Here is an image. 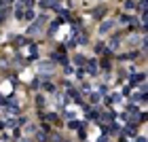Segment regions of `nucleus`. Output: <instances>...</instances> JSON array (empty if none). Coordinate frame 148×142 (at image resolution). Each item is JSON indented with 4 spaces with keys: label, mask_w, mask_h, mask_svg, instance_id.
Instances as JSON below:
<instances>
[{
    "label": "nucleus",
    "mask_w": 148,
    "mask_h": 142,
    "mask_svg": "<svg viewBox=\"0 0 148 142\" xmlns=\"http://www.w3.org/2000/svg\"><path fill=\"white\" fill-rule=\"evenodd\" d=\"M112 119H114V112H112V110H106V112L100 114V121H102V123H110Z\"/></svg>",
    "instance_id": "obj_1"
},
{
    "label": "nucleus",
    "mask_w": 148,
    "mask_h": 142,
    "mask_svg": "<svg viewBox=\"0 0 148 142\" xmlns=\"http://www.w3.org/2000/svg\"><path fill=\"white\" fill-rule=\"evenodd\" d=\"M114 26V21L112 19H108V21H104V24L100 26V34H106V32H110V28Z\"/></svg>",
    "instance_id": "obj_2"
},
{
    "label": "nucleus",
    "mask_w": 148,
    "mask_h": 142,
    "mask_svg": "<svg viewBox=\"0 0 148 142\" xmlns=\"http://www.w3.org/2000/svg\"><path fill=\"white\" fill-rule=\"evenodd\" d=\"M51 59H57V62H59V64H64V66L68 64V57H66L64 53H59V51H55V53H53V55H51Z\"/></svg>",
    "instance_id": "obj_3"
},
{
    "label": "nucleus",
    "mask_w": 148,
    "mask_h": 142,
    "mask_svg": "<svg viewBox=\"0 0 148 142\" xmlns=\"http://www.w3.org/2000/svg\"><path fill=\"white\" fill-rule=\"evenodd\" d=\"M87 70H89L91 74L97 72V62H95V59H89V62H87Z\"/></svg>",
    "instance_id": "obj_4"
},
{
    "label": "nucleus",
    "mask_w": 148,
    "mask_h": 142,
    "mask_svg": "<svg viewBox=\"0 0 148 142\" xmlns=\"http://www.w3.org/2000/svg\"><path fill=\"white\" fill-rule=\"evenodd\" d=\"M59 24H62V19H55V21H53V24H51V28H49V36H53V34H55V32H57Z\"/></svg>",
    "instance_id": "obj_5"
},
{
    "label": "nucleus",
    "mask_w": 148,
    "mask_h": 142,
    "mask_svg": "<svg viewBox=\"0 0 148 142\" xmlns=\"http://www.w3.org/2000/svg\"><path fill=\"white\" fill-rule=\"evenodd\" d=\"M144 79H146L144 74H135V76H131V85H140V83H144Z\"/></svg>",
    "instance_id": "obj_6"
},
{
    "label": "nucleus",
    "mask_w": 148,
    "mask_h": 142,
    "mask_svg": "<svg viewBox=\"0 0 148 142\" xmlns=\"http://www.w3.org/2000/svg\"><path fill=\"white\" fill-rule=\"evenodd\" d=\"M95 53H108L106 42H97V45H95Z\"/></svg>",
    "instance_id": "obj_7"
},
{
    "label": "nucleus",
    "mask_w": 148,
    "mask_h": 142,
    "mask_svg": "<svg viewBox=\"0 0 148 142\" xmlns=\"http://www.w3.org/2000/svg\"><path fill=\"white\" fill-rule=\"evenodd\" d=\"M104 15H106V9H104V7H100V9H95V11H93V17H95V19L104 17Z\"/></svg>",
    "instance_id": "obj_8"
},
{
    "label": "nucleus",
    "mask_w": 148,
    "mask_h": 142,
    "mask_svg": "<svg viewBox=\"0 0 148 142\" xmlns=\"http://www.w3.org/2000/svg\"><path fill=\"white\" fill-rule=\"evenodd\" d=\"M74 64H76V66H85L87 59H85L83 55H76V57H74Z\"/></svg>",
    "instance_id": "obj_9"
},
{
    "label": "nucleus",
    "mask_w": 148,
    "mask_h": 142,
    "mask_svg": "<svg viewBox=\"0 0 148 142\" xmlns=\"http://www.w3.org/2000/svg\"><path fill=\"white\" fill-rule=\"evenodd\" d=\"M125 134H129V136H135V125H129V127L125 129Z\"/></svg>",
    "instance_id": "obj_10"
},
{
    "label": "nucleus",
    "mask_w": 148,
    "mask_h": 142,
    "mask_svg": "<svg viewBox=\"0 0 148 142\" xmlns=\"http://www.w3.org/2000/svg\"><path fill=\"white\" fill-rule=\"evenodd\" d=\"M23 17H25V19H34V9H28V13H25Z\"/></svg>",
    "instance_id": "obj_11"
},
{
    "label": "nucleus",
    "mask_w": 148,
    "mask_h": 142,
    "mask_svg": "<svg viewBox=\"0 0 148 142\" xmlns=\"http://www.w3.org/2000/svg\"><path fill=\"white\" fill-rule=\"evenodd\" d=\"M51 68H53V64H51V62H49V64H47V62H45V64H40V70H51Z\"/></svg>",
    "instance_id": "obj_12"
},
{
    "label": "nucleus",
    "mask_w": 148,
    "mask_h": 142,
    "mask_svg": "<svg viewBox=\"0 0 148 142\" xmlns=\"http://www.w3.org/2000/svg\"><path fill=\"white\" fill-rule=\"evenodd\" d=\"M125 7H127V9H135V0H127V2H125Z\"/></svg>",
    "instance_id": "obj_13"
},
{
    "label": "nucleus",
    "mask_w": 148,
    "mask_h": 142,
    "mask_svg": "<svg viewBox=\"0 0 148 142\" xmlns=\"http://www.w3.org/2000/svg\"><path fill=\"white\" fill-rule=\"evenodd\" d=\"M70 127H72V129H74V127H80V123H78V121H70Z\"/></svg>",
    "instance_id": "obj_14"
},
{
    "label": "nucleus",
    "mask_w": 148,
    "mask_h": 142,
    "mask_svg": "<svg viewBox=\"0 0 148 142\" xmlns=\"http://www.w3.org/2000/svg\"><path fill=\"white\" fill-rule=\"evenodd\" d=\"M45 89H47V91H53V89H55V87H53L51 83H45Z\"/></svg>",
    "instance_id": "obj_15"
},
{
    "label": "nucleus",
    "mask_w": 148,
    "mask_h": 142,
    "mask_svg": "<svg viewBox=\"0 0 148 142\" xmlns=\"http://www.w3.org/2000/svg\"><path fill=\"white\" fill-rule=\"evenodd\" d=\"M4 100H7V98H2V96H0V104H4Z\"/></svg>",
    "instance_id": "obj_16"
},
{
    "label": "nucleus",
    "mask_w": 148,
    "mask_h": 142,
    "mask_svg": "<svg viewBox=\"0 0 148 142\" xmlns=\"http://www.w3.org/2000/svg\"><path fill=\"white\" fill-rule=\"evenodd\" d=\"M135 142H146V138H138V140H135Z\"/></svg>",
    "instance_id": "obj_17"
},
{
    "label": "nucleus",
    "mask_w": 148,
    "mask_h": 142,
    "mask_svg": "<svg viewBox=\"0 0 148 142\" xmlns=\"http://www.w3.org/2000/svg\"><path fill=\"white\" fill-rule=\"evenodd\" d=\"M142 2H146V0H142Z\"/></svg>",
    "instance_id": "obj_18"
},
{
    "label": "nucleus",
    "mask_w": 148,
    "mask_h": 142,
    "mask_svg": "<svg viewBox=\"0 0 148 142\" xmlns=\"http://www.w3.org/2000/svg\"><path fill=\"white\" fill-rule=\"evenodd\" d=\"M7 2H11V0H7Z\"/></svg>",
    "instance_id": "obj_19"
}]
</instances>
